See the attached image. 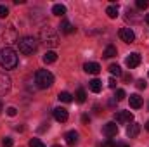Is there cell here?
I'll use <instances>...</instances> for the list:
<instances>
[{
	"mask_svg": "<svg viewBox=\"0 0 149 147\" xmlns=\"http://www.w3.org/2000/svg\"><path fill=\"white\" fill-rule=\"evenodd\" d=\"M108 85H109V88H116V80H114V78H109Z\"/></svg>",
	"mask_w": 149,
	"mask_h": 147,
	"instance_id": "1f68e13d",
	"label": "cell"
},
{
	"mask_svg": "<svg viewBox=\"0 0 149 147\" xmlns=\"http://www.w3.org/2000/svg\"><path fill=\"white\" fill-rule=\"evenodd\" d=\"M146 23H148V24H149V14H148V16H146Z\"/></svg>",
	"mask_w": 149,
	"mask_h": 147,
	"instance_id": "d590c367",
	"label": "cell"
},
{
	"mask_svg": "<svg viewBox=\"0 0 149 147\" xmlns=\"http://www.w3.org/2000/svg\"><path fill=\"white\" fill-rule=\"evenodd\" d=\"M0 111H2V102H0Z\"/></svg>",
	"mask_w": 149,
	"mask_h": 147,
	"instance_id": "74e56055",
	"label": "cell"
},
{
	"mask_svg": "<svg viewBox=\"0 0 149 147\" xmlns=\"http://www.w3.org/2000/svg\"><path fill=\"white\" fill-rule=\"evenodd\" d=\"M7 114H9V116H16V114H17V109H16V107H9V109H7Z\"/></svg>",
	"mask_w": 149,
	"mask_h": 147,
	"instance_id": "f546056e",
	"label": "cell"
},
{
	"mask_svg": "<svg viewBox=\"0 0 149 147\" xmlns=\"http://www.w3.org/2000/svg\"><path fill=\"white\" fill-rule=\"evenodd\" d=\"M81 121H83V123H85V125H87V123H88V121H90V118H88V116H87V114H83V116H81Z\"/></svg>",
	"mask_w": 149,
	"mask_h": 147,
	"instance_id": "d6a6232c",
	"label": "cell"
},
{
	"mask_svg": "<svg viewBox=\"0 0 149 147\" xmlns=\"http://www.w3.org/2000/svg\"><path fill=\"white\" fill-rule=\"evenodd\" d=\"M116 54H118V52H116V47H113V45H108L106 50H104V57H108V59L114 57Z\"/></svg>",
	"mask_w": 149,
	"mask_h": 147,
	"instance_id": "44dd1931",
	"label": "cell"
},
{
	"mask_svg": "<svg viewBox=\"0 0 149 147\" xmlns=\"http://www.w3.org/2000/svg\"><path fill=\"white\" fill-rule=\"evenodd\" d=\"M56 59H57V54H56L54 50H49V52H45V55H43V62H45V64L56 62Z\"/></svg>",
	"mask_w": 149,
	"mask_h": 147,
	"instance_id": "e0dca14e",
	"label": "cell"
},
{
	"mask_svg": "<svg viewBox=\"0 0 149 147\" xmlns=\"http://www.w3.org/2000/svg\"><path fill=\"white\" fill-rule=\"evenodd\" d=\"M102 133H104L108 139L114 137V135L118 133V125H116L114 121H109V123H106V125L102 126Z\"/></svg>",
	"mask_w": 149,
	"mask_h": 147,
	"instance_id": "ba28073f",
	"label": "cell"
},
{
	"mask_svg": "<svg viewBox=\"0 0 149 147\" xmlns=\"http://www.w3.org/2000/svg\"><path fill=\"white\" fill-rule=\"evenodd\" d=\"M74 101L80 102V104H83V102L87 101V94H85L83 88H78V90H76V94H74Z\"/></svg>",
	"mask_w": 149,
	"mask_h": 147,
	"instance_id": "ac0fdd59",
	"label": "cell"
},
{
	"mask_svg": "<svg viewBox=\"0 0 149 147\" xmlns=\"http://www.w3.org/2000/svg\"><path fill=\"white\" fill-rule=\"evenodd\" d=\"M17 62H19V59H17V54H16L14 49L5 47V49L0 50V66L3 69H16Z\"/></svg>",
	"mask_w": 149,
	"mask_h": 147,
	"instance_id": "6da1fadb",
	"label": "cell"
},
{
	"mask_svg": "<svg viewBox=\"0 0 149 147\" xmlns=\"http://www.w3.org/2000/svg\"><path fill=\"white\" fill-rule=\"evenodd\" d=\"M9 16V9L5 7V5H0V19H3V17H7Z\"/></svg>",
	"mask_w": 149,
	"mask_h": 147,
	"instance_id": "484cf974",
	"label": "cell"
},
{
	"mask_svg": "<svg viewBox=\"0 0 149 147\" xmlns=\"http://www.w3.org/2000/svg\"><path fill=\"white\" fill-rule=\"evenodd\" d=\"M54 118H56V121H59V123H66V121H68V111L63 109V107H56V109H54Z\"/></svg>",
	"mask_w": 149,
	"mask_h": 147,
	"instance_id": "30bf717a",
	"label": "cell"
},
{
	"mask_svg": "<svg viewBox=\"0 0 149 147\" xmlns=\"http://www.w3.org/2000/svg\"><path fill=\"white\" fill-rule=\"evenodd\" d=\"M88 88H90L94 94H99V92L102 90V83H101L97 78H94V80H90V81H88Z\"/></svg>",
	"mask_w": 149,
	"mask_h": 147,
	"instance_id": "9a60e30c",
	"label": "cell"
},
{
	"mask_svg": "<svg viewBox=\"0 0 149 147\" xmlns=\"http://www.w3.org/2000/svg\"><path fill=\"white\" fill-rule=\"evenodd\" d=\"M135 5H137V9H142V10H144V9H148L149 2H148V0H137V2H135Z\"/></svg>",
	"mask_w": 149,
	"mask_h": 147,
	"instance_id": "d4e9b609",
	"label": "cell"
},
{
	"mask_svg": "<svg viewBox=\"0 0 149 147\" xmlns=\"http://www.w3.org/2000/svg\"><path fill=\"white\" fill-rule=\"evenodd\" d=\"M57 99H59L61 102H66V104H68V102H71V101H73V95H71L70 92H59Z\"/></svg>",
	"mask_w": 149,
	"mask_h": 147,
	"instance_id": "ffe728a7",
	"label": "cell"
},
{
	"mask_svg": "<svg viewBox=\"0 0 149 147\" xmlns=\"http://www.w3.org/2000/svg\"><path fill=\"white\" fill-rule=\"evenodd\" d=\"M102 147H116V144H114L113 140H106V142L102 144Z\"/></svg>",
	"mask_w": 149,
	"mask_h": 147,
	"instance_id": "4dcf8cb0",
	"label": "cell"
},
{
	"mask_svg": "<svg viewBox=\"0 0 149 147\" xmlns=\"http://www.w3.org/2000/svg\"><path fill=\"white\" fill-rule=\"evenodd\" d=\"M59 28H61V31H63L64 35H70V33H73L74 30H76L73 24L68 21V19H63V21H61V24H59Z\"/></svg>",
	"mask_w": 149,
	"mask_h": 147,
	"instance_id": "7c38bea8",
	"label": "cell"
},
{
	"mask_svg": "<svg viewBox=\"0 0 149 147\" xmlns=\"http://www.w3.org/2000/svg\"><path fill=\"white\" fill-rule=\"evenodd\" d=\"M35 83H37L38 88L45 90V88L52 87V83H54V74L50 73V71H47V69H38L37 74H35Z\"/></svg>",
	"mask_w": 149,
	"mask_h": 147,
	"instance_id": "277c9868",
	"label": "cell"
},
{
	"mask_svg": "<svg viewBox=\"0 0 149 147\" xmlns=\"http://www.w3.org/2000/svg\"><path fill=\"white\" fill-rule=\"evenodd\" d=\"M125 99V90H116V101H123Z\"/></svg>",
	"mask_w": 149,
	"mask_h": 147,
	"instance_id": "83f0119b",
	"label": "cell"
},
{
	"mask_svg": "<svg viewBox=\"0 0 149 147\" xmlns=\"http://www.w3.org/2000/svg\"><path fill=\"white\" fill-rule=\"evenodd\" d=\"M40 40L43 42L45 47H50V49H56V47L59 45V35H57V31L52 30V28H49V26L42 28V31H40Z\"/></svg>",
	"mask_w": 149,
	"mask_h": 147,
	"instance_id": "7a4b0ae2",
	"label": "cell"
},
{
	"mask_svg": "<svg viewBox=\"0 0 149 147\" xmlns=\"http://www.w3.org/2000/svg\"><path fill=\"white\" fill-rule=\"evenodd\" d=\"M17 47H19V52H21V54L31 55L33 52H37L38 42L33 37H23V38L17 40Z\"/></svg>",
	"mask_w": 149,
	"mask_h": 147,
	"instance_id": "3957f363",
	"label": "cell"
},
{
	"mask_svg": "<svg viewBox=\"0 0 149 147\" xmlns=\"http://www.w3.org/2000/svg\"><path fill=\"white\" fill-rule=\"evenodd\" d=\"M109 73L116 74V76H121V68H120L118 64H111V66H109Z\"/></svg>",
	"mask_w": 149,
	"mask_h": 147,
	"instance_id": "603a6c76",
	"label": "cell"
},
{
	"mask_svg": "<svg viewBox=\"0 0 149 147\" xmlns=\"http://www.w3.org/2000/svg\"><path fill=\"white\" fill-rule=\"evenodd\" d=\"M123 80H125V81H132V76H130V74H125Z\"/></svg>",
	"mask_w": 149,
	"mask_h": 147,
	"instance_id": "836d02e7",
	"label": "cell"
},
{
	"mask_svg": "<svg viewBox=\"0 0 149 147\" xmlns=\"http://www.w3.org/2000/svg\"><path fill=\"white\" fill-rule=\"evenodd\" d=\"M116 147H130V146H127V144H116Z\"/></svg>",
	"mask_w": 149,
	"mask_h": 147,
	"instance_id": "e575fe53",
	"label": "cell"
},
{
	"mask_svg": "<svg viewBox=\"0 0 149 147\" xmlns=\"http://www.w3.org/2000/svg\"><path fill=\"white\" fill-rule=\"evenodd\" d=\"M106 14L111 17V19H114V17H118V7L116 5H109L108 9H106Z\"/></svg>",
	"mask_w": 149,
	"mask_h": 147,
	"instance_id": "7402d4cb",
	"label": "cell"
},
{
	"mask_svg": "<svg viewBox=\"0 0 149 147\" xmlns=\"http://www.w3.org/2000/svg\"><path fill=\"white\" fill-rule=\"evenodd\" d=\"M146 130H148V132H149V121H148V123H146Z\"/></svg>",
	"mask_w": 149,
	"mask_h": 147,
	"instance_id": "8d00e7d4",
	"label": "cell"
},
{
	"mask_svg": "<svg viewBox=\"0 0 149 147\" xmlns=\"http://www.w3.org/2000/svg\"><path fill=\"white\" fill-rule=\"evenodd\" d=\"M135 87H137L139 90H142V88H146V87H148V83H146L144 80H137V83H135Z\"/></svg>",
	"mask_w": 149,
	"mask_h": 147,
	"instance_id": "4316f807",
	"label": "cell"
},
{
	"mask_svg": "<svg viewBox=\"0 0 149 147\" xmlns=\"http://www.w3.org/2000/svg\"><path fill=\"white\" fill-rule=\"evenodd\" d=\"M30 147H45V144L40 139H31L30 140Z\"/></svg>",
	"mask_w": 149,
	"mask_h": 147,
	"instance_id": "cb8c5ba5",
	"label": "cell"
},
{
	"mask_svg": "<svg viewBox=\"0 0 149 147\" xmlns=\"http://www.w3.org/2000/svg\"><path fill=\"white\" fill-rule=\"evenodd\" d=\"M139 132H141V125H139V123H132V125L127 128V137H128V139H135V137L139 135Z\"/></svg>",
	"mask_w": 149,
	"mask_h": 147,
	"instance_id": "8fae6325",
	"label": "cell"
},
{
	"mask_svg": "<svg viewBox=\"0 0 149 147\" xmlns=\"http://www.w3.org/2000/svg\"><path fill=\"white\" fill-rule=\"evenodd\" d=\"M118 37L121 38L125 43H132V42L135 40V33H134L130 28H121V30L118 31Z\"/></svg>",
	"mask_w": 149,
	"mask_h": 147,
	"instance_id": "52a82bcc",
	"label": "cell"
},
{
	"mask_svg": "<svg viewBox=\"0 0 149 147\" xmlns=\"http://www.w3.org/2000/svg\"><path fill=\"white\" fill-rule=\"evenodd\" d=\"M83 69H85V73H90V74H99L101 73V66H99L97 62H87V64L83 66Z\"/></svg>",
	"mask_w": 149,
	"mask_h": 147,
	"instance_id": "4fadbf2b",
	"label": "cell"
},
{
	"mask_svg": "<svg viewBox=\"0 0 149 147\" xmlns=\"http://www.w3.org/2000/svg\"><path fill=\"white\" fill-rule=\"evenodd\" d=\"M125 64L130 68V69H134V68H137L139 64H141V54H137V52H134V54H130L128 57H127V61H125Z\"/></svg>",
	"mask_w": 149,
	"mask_h": 147,
	"instance_id": "9c48e42d",
	"label": "cell"
},
{
	"mask_svg": "<svg viewBox=\"0 0 149 147\" xmlns=\"http://www.w3.org/2000/svg\"><path fill=\"white\" fill-rule=\"evenodd\" d=\"M64 139H66V142H68L70 146H74V144L78 142V132H74V130H71V132H68Z\"/></svg>",
	"mask_w": 149,
	"mask_h": 147,
	"instance_id": "2e32d148",
	"label": "cell"
},
{
	"mask_svg": "<svg viewBox=\"0 0 149 147\" xmlns=\"http://www.w3.org/2000/svg\"><path fill=\"white\" fill-rule=\"evenodd\" d=\"M54 147H61V146H54Z\"/></svg>",
	"mask_w": 149,
	"mask_h": 147,
	"instance_id": "f35d334b",
	"label": "cell"
},
{
	"mask_svg": "<svg viewBox=\"0 0 149 147\" xmlns=\"http://www.w3.org/2000/svg\"><path fill=\"white\" fill-rule=\"evenodd\" d=\"M114 119H116V123H120V125H125V123H132L134 121V114L130 112V111H118L116 114H114Z\"/></svg>",
	"mask_w": 149,
	"mask_h": 147,
	"instance_id": "5b68a950",
	"label": "cell"
},
{
	"mask_svg": "<svg viewBox=\"0 0 149 147\" xmlns=\"http://www.w3.org/2000/svg\"><path fill=\"white\" fill-rule=\"evenodd\" d=\"M10 87H12V81H10V78H9L5 73H0V95H5V94H9Z\"/></svg>",
	"mask_w": 149,
	"mask_h": 147,
	"instance_id": "8992f818",
	"label": "cell"
},
{
	"mask_svg": "<svg viewBox=\"0 0 149 147\" xmlns=\"http://www.w3.org/2000/svg\"><path fill=\"white\" fill-rule=\"evenodd\" d=\"M2 146H3V147H12V139H9V137H5V139L2 140Z\"/></svg>",
	"mask_w": 149,
	"mask_h": 147,
	"instance_id": "f1b7e54d",
	"label": "cell"
},
{
	"mask_svg": "<svg viewBox=\"0 0 149 147\" xmlns=\"http://www.w3.org/2000/svg\"><path fill=\"white\" fill-rule=\"evenodd\" d=\"M130 107H134V109H141V107H142V97L137 95V94L130 95Z\"/></svg>",
	"mask_w": 149,
	"mask_h": 147,
	"instance_id": "5bb4252c",
	"label": "cell"
},
{
	"mask_svg": "<svg viewBox=\"0 0 149 147\" xmlns=\"http://www.w3.org/2000/svg\"><path fill=\"white\" fill-rule=\"evenodd\" d=\"M52 14H54V16H64V14H66V7L61 5V3H56V5L52 7Z\"/></svg>",
	"mask_w": 149,
	"mask_h": 147,
	"instance_id": "d6986e66",
	"label": "cell"
}]
</instances>
